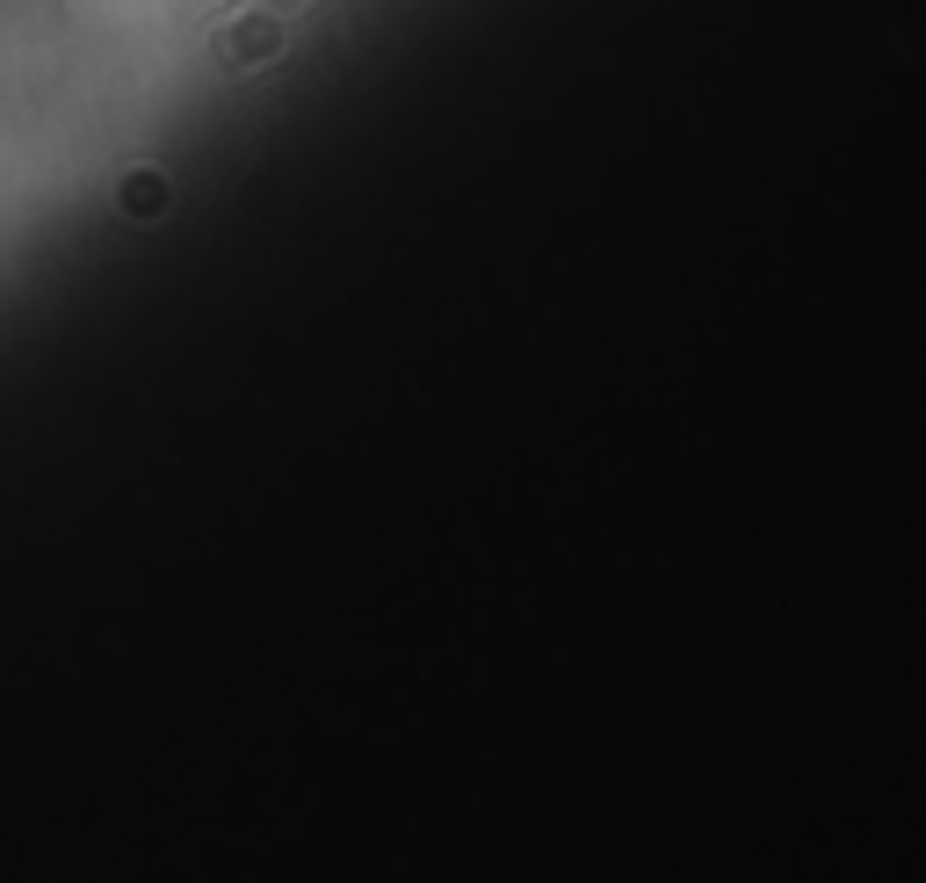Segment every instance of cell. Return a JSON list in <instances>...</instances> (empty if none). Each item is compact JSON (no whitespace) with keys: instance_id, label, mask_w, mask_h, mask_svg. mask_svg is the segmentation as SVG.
<instances>
[{"instance_id":"6da1fadb","label":"cell","mask_w":926,"mask_h":883,"mask_svg":"<svg viewBox=\"0 0 926 883\" xmlns=\"http://www.w3.org/2000/svg\"><path fill=\"white\" fill-rule=\"evenodd\" d=\"M218 58L232 73H254V66H268V58H283V15L246 8L232 22H218Z\"/></svg>"},{"instance_id":"7a4b0ae2","label":"cell","mask_w":926,"mask_h":883,"mask_svg":"<svg viewBox=\"0 0 926 883\" xmlns=\"http://www.w3.org/2000/svg\"><path fill=\"white\" fill-rule=\"evenodd\" d=\"M116 196H123V210H131L138 225H152V218L167 210V181H160V174H131V181H123Z\"/></svg>"},{"instance_id":"3957f363","label":"cell","mask_w":926,"mask_h":883,"mask_svg":"<svg viewBox=\"0 0 926 883\" xmlns=\"http://www.w3.org/2000/svg\"><path fill=\"white\" fill-rule=\"evenodd\" d=\"M254 8H268V15H297V8H312V0H254Z\"/></svg>"}]
</instances>
